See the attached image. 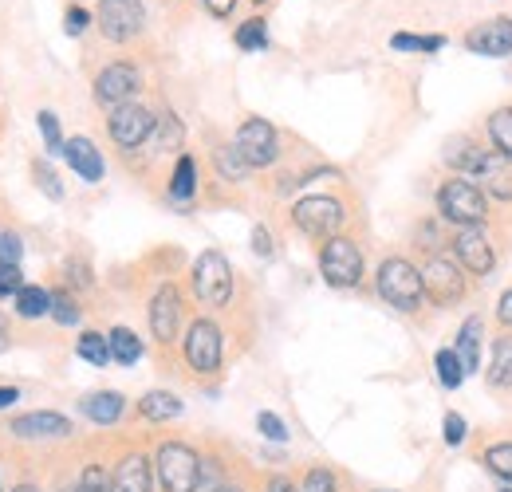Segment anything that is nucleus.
Instances as JSON below:
<instances>
[{
    "label": "nucleus",
    "instance_id": "f257e3e1",
    "mask_svg": "<svg viewBox=\"0 0 512 492\" xmlns=\"http://www.w3.org/2000/svg\"><path fill=\"white\" fill-rule=\"evenodd\" d=\"M379 296H383L390 308L418 311L422 308V296H426L422 272H418L410 260L390 256V260H383V268H379Z\"/></svg>",
    "mask_w": 512,
    "mask_h": 492
},
{
    "label": "nucleus",
    "instance_id": "f03ea898",
    "mask_svg": "<svg viewBox=\"0 0 512 492\" xmlns=\"http://www.w3.org/2000/svg\"><path fill=\"white\" fill-rule=\"evenodd\" d=\"M193 292L205 308H225L229 296H233V268L221 252H201L197 264H193Z\"/></svg>",
    "mask_w": 512,
    "mask_h": 492
},
{
    "label": "nucleus",
    "instance_id": "7ed1b4c3",
    "mask_svg": "<svg viewBox=\"0 0 512 492\" xmlns=\"http://www.w3.org/2000/svg\"><path fill=\"white\" fill-rule=\"evenodd\" d=\"M438 209H442L446 221L461 225V229H473V225L485 221V193L477 189V182H469V178L457 174V178H449V182L442 185Z\"/></svg>",
    "mask_w": 512,
    "mask_h": 492
},
{
    "label": "nucleus",
    "instance_id": "20e7f679",
    "mask_svg": "<svg viewBox=\"0 0 512 492\" xmlns=\"http://www.w3.org/2000/svg\"><path fill=\"white\" fill-rule=\"evenodd\" d=\"M154 469H158V481L166 492H193L197 477H201V457L182 441H166L154 457Z\"/></svg>",
    "mask_w": 512,
    "mask_h": 492
},
{
    "label": "nucleus",
    "instance_id": "39448f33",
    "mask_svg": "<svg viewBox=\"0 0 512 492\" xmlns=\"http://www.w3.org/2000/svg\"><path fill=\"white\" fill-rule=\"evenodd\" d=\"M320 272L331 288H355L363 280V252L347 237H331L320 252Z\"/></svg>",
    "mask_w": 512,
    "mask_h": 492
},
{
    "label": "nucleus",
    "instance_id": "423d86ee",
    "mask_svg": "<svg viewBox=\"0 0 512 492\" xmlns=\"http://www.w3.org/2000/svg\"><path fill=\"white\" fill-rule=\"evenodd\" d=\"M343 205L335 201V197H304V201H296V209H292V221H296V229L300 233H308V237H323V241H331L339 229H343Z\"/></svg>",
    "mask_w": 512,
    "mask_h": 492
},
{
    "label": "nucleus",
    "instance_id": "0eeeda50",
    "mask_svg": "<svg viewBox=\"0 0 512 492\" xmlns=\"http://www.w3.org/2000/svg\"><path fill=\"white\" fill-rule=\"evenodd\" d=\"M142 24H146L142 0H99V28L107 40L127 44L142 32Z\"/></svg>",
    "mask_w": 512,
    "mask_h": 492
},
{
    "label": "nucleus",
    "instance_id": "6e6552de",
    "mask_svg": "<svg viewBox=\"0 0 512 492\" xmlns=\"http://www.w3.org/2000/svg\"><path fill=\"white\" fill-rule=\"evenodd\" d=\"M461 178L481 182L489 193H493V197L512 201V158L497 154V150H477V154H473V162L465 166V174H461Z\"/></svg>",
    "mask_w": 512,
    "mask_h": 492
},
{
    "label": "nucleus",
    "instance_id": "1a4fd4ad",
    "mask_svg": "<svg viewBox=\"0 0 512 492\" xmlns=\"http://www.w3.org/2000/svg\"><path fill=\"white\" fill-rule=\"evenodd\" d=\"M233 146H237V154L249 162V170L272 166V162H276V154H280V138H276L272 123H264V119H249V123H241Z\"/></svg>",
    "mask_w": 512,
    "mask_h": 492
},
{
    "label": "nucleus",
    "instance_id": "9d476101",
    "mask_svg": "<svg viewBox=\"0 0 512 492\" xmlns=\"http://www.w3.org/2000/svg\"><path fill=\"white\" fill-rule=\"evenodd\" d=\"M186 363L197 374H213L221 367V327L213 319H197L186 331Z\"/></svg>",
    "mask_w": 512,
    "mask_h": 492
},
{
    "label": "nucleus",
    "instance_id": "9b49d317",
    "mask_svg": "<svg viewBox=\"0 0 512 492\" xmlns=\"http://www.w3.org/2000/svg\"><path fill=\"white\" fill-rule=\"evenodd\" d=\"M138 87H142V75H138V67H130V63H111V67H103L99 75H95V99L103 103V107H123L130 103L134 95H138Z\"/></svg>",
    "mask_w": 512,
    "mask_h": 492
},
{
    "label": "nucleus",
    "instance_id": "f8f14e48",
    "mask_svg": "<svg viewBox=\"0 0 512 492\" xmlns=\"http://www.w3.org/2000/svg\"><path fill=\"white\" fill-rule=\"evenodd\" d=\"M422 288H426V296L434 300V304H457L461 296H465V276H461V268L457 264H449L442 256H434L426 268H422Z\"/></svg>",
    "mask_w": 512,
    "mask_h": 492
},
{
    "label": "nucleus",
    "instance_id": "ddd939ff",
    "mask_svg": "<svg viewBox=\"0 0 512 492\" xmlns=\"http://www.w3.org/2000/svg\"><path fill=\"white\" fill-rule=\"evenodd\" d=\"M154 115L146 111V107H138V103H123V107H115L111 111V138L123 146V150H134V146H142L150 134H154Z\"/></svg>",
    "mask_w": 512,
    "mask_h": 492
},
{
    "label": "nucleus",
    "instance_id": "4468645a",
    "mask_svg": "<svg viewBox=\"0 0 512 492\" xmlns=\"http://www.w3.org/2000/svg\"><path fill=\"white\" fill-rule=\"evenodd\" d=\"M178 323H182V292L174 284H162L150 300V331L158 343H170L178 335Z\"/></svg>",
    "mask_w": 512,
    "mask_h": 492
},
{
    "label": "nucleus",
    "instance_id": "2eb2a0df",
    "mask_svg": "<svg viewBox=\"0 0 512 492\" xmlns=\"http://www.w3.org/2000/svg\"><path fill=\"white\" fill-rule=\"evenodd\" d=\"M20 441H60L71 433V422L64 414H52V410H36V414H20L12 418V430Z\"/></svg>",
    "mask_w": 512,
    "mask_h": 492
},
{
    "label": "nucleus",
    "instance_id": "dca6fc26",
    "mask_svg": "<svg viewBox=\"0 0 512 492\" xmlns=\"http://www.w3.org/2000/svg\"><path fill=\"white\" fill-rule=\"evenodd\" d=\"M453 252H457V260L473 272V276H489L493 272V245H489V237L481 233V225H473V229H461L457 233V241H453Z\"/></svg>",
    "mask_w": 512,
    "mask_h": 492
},
{
    "label": "nucleus",
    "instance_id": "f3484780",
    "mask_svg": "<svg viewBox=\"0 0 512 492\" xmlns=\"http://www.w3.org/2000/svg\"><path fill=\"white\" fill-rule=\"evenodd\" d=\"M465 48L477 52V56H509L512 52V20H489V24H477L469 36H465Z\"/></svg>",
    "mask_w": 512,
    "mask_h": 492
},
{
    "label": "nucleus",
    "instance_id": "a211bd4d",
    "mask_svg": "<svg viewBox=\"0 0 512 492\" xmlns=\"http://www.w3.org/2000/svg\"><path fill=\"white\" fill-rule=\"evenodd\" d=\"M79 410H83V418H91L95 426H115V422L123 418V410H127V398H123L119 390H95V394H87V398L79 402Z\"/></svg>",
    "mask_w": 512,
    "mask_h": 492
},
{
    "label": "nucleus",
    "instance_id": "6ab92c4d",
    "mask_svg": "<svg viewBox=\"0 0 512 492\" xmlns=\"http://www.w3.org/2000/svg\"><path fill=\"white\" fill-rule=\"evenodd\" d=\"M150 485H154V473H150V461L142 453L123 457L115 477H111V492H150Z\"/></svg>",
    "mask_w": 512,
    "mask_h": 492
},
{
    "label": "nucleus",
    "instance_id": "aec40b11",
    "mask_svg": "<svg viewBox=\"0 0 512 492\" xmlns=\"http://www.w3.org/2000/svg\"><path fill=\"white\" fill-rule=\"evenodd\" d=\"M64 158L83 182H99L103 178V158H99V150H95L91 138H71V142H64Z\"/></svg>",
    "mask_w": 512,
    "mask_h": 492
},
{
    "label": "nucleus",
    "instance_id": "412c9836",
    "mask_svg": "<svg viewBox=\"0 0 512 492\" xmlns=\"http://www.w3.org/2000/svg\"><path fill=\"white\" fill-rule=\"evenodd\" d=\"M138 414L150 418V422H170L182 414V398L170 394V390H150L142 402H138Z\"/></svg>",
    "mask_w": 512,
    "mask_h": 492
},
{
    "label": "nucleus",
    "instance_id": "4be33fe9",
    "mask_svg": "<svg viewBox=\"0 0 512 492\" xmlns=\"http://www.w3.org/2000/svg\"><path fill=\"white\" fill-rule=\"evenodd\" d=\"M457 359H461V370H465V378L477 370V351H481V319L473 315V319H465V327L457 331Z\"/></svg>",
    "mask_w": 512,
    "mask_h": 492
},
{
    "label": "nucleus",
    "instance_id": "5701e85b",
    "mask_svg": "<svg viewBox=\"0 0 512 492\" xmlns=\"http://www.w3.org/2000/svg\"><path fill=\"white\" fill-rule=\"evenodd\" d=\"M16 315L20 319H40V315H52V292L36 288V284H24L16 292Z\"/></svg>",
    "mask_w": 512,
    "mask_h": 492
},
{
    "label": "nucleus",
    "instance_id": "b1692460",
    "mask_svg": "<svg viewBox=\"0 0 512 492\" xmlns=\"http://www.w3.org/2000/svg\"><path fill=\"white\" fill-rule=\"evenodd\" d=\"M107 343H111V359L123 363V367H134V363L142 359V339H138L130 327H115V331L107 335Z\"/></svg>",
    "mask_w": 512,
    "mask_h": 492
},
{
    "label": "nucleus",
    "instance_id": "393cba45",
    "mask_svg": "<svg viewBox=\"0 0 512 492\" xmlns=\"http://www.w3.org/2000/svg\"><path fill=\"white\" fill-rule=\"evenodd\" d=\"M489 386H512V335H501V339L493 343Z\"/></svg>",
    "mask_w": 512,
    "mask_h": 492
},
{
    "label": "nucleus",
    "instance_id": "a878e982",
    "mask_svg": "<svg viewBox=\"0 0 512 492\" xmlns=\"http://www.w3.org/2000/svg\"><path fill=\"white\" fill-rule=\"evenodd\" d=\"M75 351H79V359H87L91 367H107V363H111V343H107V335H99V331H83L79 343H75Z\"/></svg>",
    "mask_w": 512,
    "mask_h": 492
},
{
    "label": "nucleus",
    "instance_id": "bb28decb",
    "mask_svg": "<svg viewBox=\"0 0 512 492\" xmlns=\"http://www.w3.org/2000/svg\"><path fill=\"white\" fill-rule=\"evenodd\" d=\"M193 189H197V166H193L190 154H182V158H178V166H174V182H170V197H174V201H190Z\"/></svg>",
    "mask_w": 512,
    "mask_h": 492
},
{
    "label": "nucleus",
    "instance_id": "cd10ccee",
    "mask_svg": "<svg viewBox=\"0 0 512 492\" xmlns=\"http://www.w3.org/2000/svg\"><path fill=\"white\" fill-rule=\"evenodd\" d=\"M489 138H493L497 154L512 158V107H501L489 115Z\"/></svg>",
    "mask_w": 512,
    "mask_h": 492
},
{
    "label": "nucleus",
    "instance_id": "c85d7f7f",
    "mask_svg": "<svg viewBox=\"0 0 512 492\" xmlns=\"http://www.w3.org/2000/svg\"><path fill=\"white\" fill-rule=\"evenodd\" d=\"M182 134H186V130H182V123H178L174 115H162V119L154 123V134H150V138H154L158 150H178V146H182Z\"/></svg>",
    "mask_w": 512,
    "mask_h": 492
},
{
    "label": "nucleus",
    "instance_id": "c756f323",
    "mask_svg": "<svg viewBox=\"0 0 512 492\" xmlns=\"http://www.w3.org/2000/svg\"><path fill=\"white\" fill-rule=\"evenodd\" d=\"M434 370H438V378H442V386H446V390H457V386L465 382V370H461V359H457V351H438V359H434Z\"/></svg>",
    "mask_w": 512,
    "mask_h": 492
},
{
    "label": "nucleus",
    "instance_id": "7c9ffc66",
    "mask_svg": "<svg viewBox=\"0 0 512 492\" xmlns=\"http://www.w3.org/2000/svg\"><path fill=\"white\" fill-rule=\"evenodd\" d=\"M442 44H446L442 36H410V32L390 36V48H398V52H438Z\"/></svg>",
    "mask_w": 512,
    "mask_h": 492
},
{
    "label": "nucleus",
    "instance_id": "2f4dec72",
    "mask_svg": "<svg viewBox=\"0 0 512 492\" xmlns=\"http://www.w3.org/2000/svg\"><path fill=\"white\" fill-rule=\"evenodd\" d=\"M237 44H241L245 52L268 48V28H264V20H245V24L237 28Z\"/></svg>",
    "mask_w": 512,
    "mask_h": 492
},
{
    "label": "nucleus",
    "instance_id": "473e14b6",
    "mask_svg": "<svg viewBox=\"0 0 512 492\" xmlns=\"http://www.w3.org/2000/svg\"><path fill=\"white\" fill-rule=\"evenodd\" d=\"M217 166H221V174H225L229 182H241V178L249 174V162L237 154V146H225V150H217Z\"/></svg>",
    "mask_w": 512,
    "mask_h": 492
},
{
    "label": "nucleus",
    "instance_id": "72a5a7b5",
    "mask_svg": "<svg viewBox=\"0 0 512 492\" xmlns=\"http://www.w3.org/2000/svg\"><path fill=\"white\" fill-rule=\"evenodd\" d=\"M473 154H477V146H473L469 138H449L446 142V162L457 174H465V166L473 162Z\"/></svg>",
    "mask_w": 512,
    "mask_h": 492
},
{
    "label": "nucleus",
    "instance_id": "f704fd0d",
    "mask_svg": "<svg viewBox=\"0 0 512 492\" xmlns=\"http://www.w3.org/2000/svg\"><path fill=\"white\" fill-rule=\"evenodd\" d=\"M485 465H489V473H497L501 481H512V441L493 445V449L485 453Z\"/></svg>",
    "mask_w": 512,
    "mask_h": 492
},
{
    "label": "nucleus",
    "instance_id": "c9c22d12",
    "mask_svg": "<svg viewBox=\"0 0 512 492\" xmlns=\"http://www.w3.org/2000/svg\"><path fill=\"white\" fill-rule=\"evenodd\" d=\"M67 492H111V485H107V473H103L99 465H87L83 477H79Z\"/></svg>",
    "mask_w": 512,
    "mask_h": 492
},
{
    "label": "nucleus",
    "instance_id": "e433bc0d",
    "mask_svg": "<svg viewBox=\"0 0 512 492\" xmlns=\"http://www.w3.org/2000/svg\"><path fill=\"white\" fill-rule=\"evenodd\" d=\"M40 134H44V142H48V150H52V154H64V134H60V119H56L52 111H40Z\"/></svg>",
    "mask_w": 512,
    "mask_h": 492
},
{
    "label": "nucleus",
    "instance_id": "4c0bfd02",
    "mask_svg": "<svg viewBox=\"0 0 512 492\" xmlns=\"http://www.w3.org/2000/svg\"><path fill=\"white\" fill-rule=\"evenodd\" d=\"M20 256H24V245L16 233H0V268H20Z\"/></svg>",
    "mask_w": 512,
    "mask_h": 492
},
{
    "label": "nucleus",
    "instance_id": "58836bf2",
    "mask_svg": "<svg viewBox=\"0 0 512 492\" xmlns=\"http://www.w3.org/2000/svg\"><path fill=\"white\" fill-rule=\"evenodd\" d=\"M52 315H56V323H64V327H71V323H79V304L71 300V296H52Z\"/></svg>",
    "mask_w": 512,
    "mask_h": 492
},
{
    "label": "nucleus",
    "instance_id": "ea45409f",
    "mask_svg": "<svg viewBox=\"0 0 512 492\" xmlns=\"http://www.w3.org/2000/svg\"><path fill=\"white\" fill-rule=\"evenodd\" d=\"M300 492H335V477H331V469H308V477H304V485Z\"/></svg>",
    "mask_w": 512,
    "mask_h": 492
},
{
    "label": "nucleus",
    "instance_id": "a19ab883",
    "mask_svg": "<svg viewBox=\"0 0 512 492\" xmlns=\"http://www.w3.org/2000/svg\"><path fill=\"white\" fill-rule=\"evenodd\" d=\"M193 492H221V469L213 461H201V477H197Z\"/></svg>",
    "mask_w": 512,
    "mask_h": 492
},
{
    "label": "nucleus",
    "instance_id": "79ce46f5",
    "mask_svg": "<svg viewBox=\"0 0 512 492\" xmlns=\"http://www.w3.org/2000/svg\"><path fill=\"white\" fill-rule=\"evenodd\" d=\"M87 24H91V16H87V8H67V16H64L67 36H83V32H87Z\"/></svg>",
    "mask_w": 512,
    "mask_h": 492
},
{
    "label": "nucleus",
    "instance_id": "37998d69",
    "mask_svg": "<svg viewBox=\"0 0 512 492\" xmlns=\"http://www.w3.org/2000/svg\"><path fill=\"white\" fill-rule=\"evenodd\" d=\"M256 426H260V433H264L268 441H284V437H288L284 422H280L276 414H260V418H256Z\"/></svg>",
    "mask_w": 512,
    "mask_h": 492
},
{
    "label": "nucleus",
    "instance_id": "c03bdc74",
    "mask_svg": "<svg viewBox=\"0 0 512 492\" xmlns=\"http://www.w3.org/2000/svg\"><path fill=\"white\" fill-rule=\"evenodd\" d=\"M36 178H40V189L52 197V201H60L64 197V185H60V178L52 174V170H44V166H36Z\"/></svg>",
    "mask_w": 512,
    "mask_h": 492
},
{
    "label": "nucleus",
    "instance_id": "a18cd8bd",
    "mask_svg": "<svg viewBox=\"0 0 512 492\" xmlns=\"http://www.w3.org/2000/svg\"><path fill=\"white\" fill-rule=\"evenodd\" d=\"M465 433H469L465 418H461V414H446V445H461Z\"/></svg>",
    "mask_w": 512,
    "mask_h": 492
},
{
    "label": "nucleus",
    "instance_id": "49530a36",
    "mask_svg": "<svg viewBox=\"0 0 512 492\" xmlns=\"http://www.w3.org/2000/svg\"><path fill=\"white\" fill-rule=\"evenodd\" d=\"M20 288H24V272L20 268H0V296L20 292Z\"/></svg>",
    "mask_w": 512,
    "mask_h": 492
},
{
    "label": "nucleus",
    "instance_id": "de8ad7c7",
    "mask_svg": "<svg viewBox=\"0 0 512 492\" xmlns=\"http://www.w3.org/2000/svg\"><path fill=\"white\" fill-rule=\"evenodd\" d=\"M253 252L256 256H272V237H268V229H253Z\"/></svg>",
    "mask_w": 512,
    "mask_h": 492
},
{
    "label": "nucleus",
    "instance_id": "09e8293b",
    "mask_svg": "<svg viewBox=\"0 0 512 492\" xmlns=\"http://www.w3.org/2000/svg\"><path fill=\"white\" fill-rule=\"evenodd\" d=\"M12 402H20V390L16 386H0V410H8Z\"/></svg>",
    "mask_w": 512,
    "mask_h": 492
},
{
    "label": "nucleus",
    "instance_id": "8fccbe9b",
    "mask_svg": "<svg viewBox=\"0 0 512 492\" xmlns=\"http://www.w3.org/2000/svg\"><path fill=\"white\" fill-rule=\"evenodd\" d=\"M205 4H209V12H213V16H229L237 0H205Z\"/></svg>",
    "mask_w": 512,
    "mask_h": 492
},
{
    "label": "nucleus",
    "instance_id": "3c124183",
    "mask_svg": "<svg viewBox=\"0 0 512 492\" xmlns=\"http://www.w3.org/2000/svg\"><path fill=\"white\" fill-rule=\"evenodd\" d=\"M268 492H300V489H296L288 477H272V481H268Z\"/></svg>",
    "mask_w": 512,
    "mask_h": 492
},
{
    "label": "nucleus",
    "instance_id": "603ef678",
    "mask_svg": "<svg viewBox=\"0 0 512 492\" xmlns=\"http://www.w3.org/2000/svg\"><path fill=\"white\" fill-rule=\"evenodd\" d=\"M497 315H501V323H509V327H512V292H505V296H501V308H497Z\"/></svg>",
    "mask_w": 512,
    "mask_h": 492
},
{
    "label": "nucleus",
    "instance_id": "864d4df0",
    "mask_svg": "<svg viewBox=\"0 0 512 492\" xmlns=\"http://www.w3.org/2000/svg\"><path fill=\"white\" fill-rule=\"evenodd\" d=\"M12 492H44V489H36V485H16Z\"/></svg>",
    "mask_w": 512,
    "mask_h": 492
},
{
    "label": "nucleus",
    "instance_id": "5fc2aeb1",
    "mask_svg": "<svg viewBox=\"0 0 512 492\" xmlns=\"http://www.w3.org/2000/svg\"><path fill=\"white\" fill-rule=\"evenodd\" d=\"M221 492H241V489H221Z\"/></svg>",
    "mask_w": 512,
    "mask_h": 492
},
{
    "label": "nucleus",
    "instance_id": "6e6d98bb",
    "mask_svg": "<svg viewBox=\"0 0 512 492\" xmlns=\"http://www.w3.org/2000/svg\"><path fill=\"white\" fill-rule=\"evenodd\" d=\"M0 331H4V319H0Z\"/></svg>",
    "mask_w": 512,
    "mask_h": 492
},
{
    "label": "nucleus",
    "instance_id": "4d7b16f0",
    "mask_svg": "<svg viewBox=\"0 0 512 492\" xmlns=\"http://www.w3.org/2000/svg\"><path fill=\"white\" fill-rule=\"evenodd\" d=\"M0 492H4V489H0Z\"/></svg>",
    "mask_w": 512,
    "mask_h": 492
},
{
    "label": "nucleus",
    "instance_id": "13d9d810",
    "mask_svg": "<svg viewBox=\"0 0 512 492\" xmlns=\"http://www.w3.org/2000/svg\"><path fill=\"white\" fill-rule=\"evenodd\" d=\"M509 492H512V489H509Z\"/></svg>",
    "mask_w": 512,
    "mask_h": 492
}]
</instances>
